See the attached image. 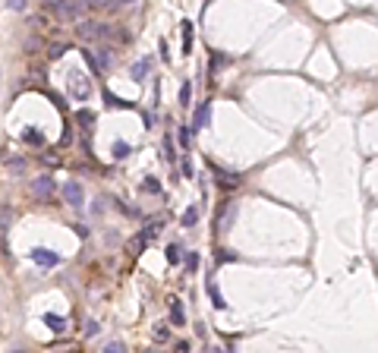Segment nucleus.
<instances>
[{"instance_id":"f257e3e1","label":"nucleus","mask_w":378,"mask_h":353,"mask_svg":"<svg viewBox=\"0 0 378 353\" xmlns=\"http://www.w3.org/2000/svg\"><path fill=\"white\" fill-rule=\"evenodd\" d=\"M79 35L88 41H101V38H114V29L104 22H79Z\"/></svg>"},{"instance_id":"f03ea898","label":"nucleus","mask_w":378,"mask_h":353,"mask_svg":"<svg viewBox=\"0 0 378 353\" xmlns=\"http://www.w3.org/2000/svg\"><path fill=\"white\" fill-rule=\"evenodd\" d=\"M47 4L54 7V13H57L60 19H66V22H76L79 19V7L73 4V0H47Z\"/></svg>"},{"instance_id":"7ed1b4c3","label":"nucleus","mask_w":378,"mask_h":353,"mask_svg":"<svg viewBox=\"0 0 378 353\" xmlns=\"http://www.w3.org/2000/svg\"><path fill=\"white\" fill-rule=\"evenodd\" d=\"M63 199H66L73 208H82V202H85V190H82V183H76V180L63 183Z\"/></svg>"},{"instance_id":"20e7f679","label":"nucleus","mask_w":378,"mask_h":353,"mask_svg":"<svg viewBox=\"0 0 378 353\" xmlns=\"http://www.w3.org/2000/svg\"><path fill=\"white\" fill-rule=\"evenodd\" d=\"M158 230H161V221H158V218H155V221H148V224H145V230H142V233L133 240V249H139V252H142V249H145V246L152 243V240L158 237Z\"/></svg>"},{"instance_id":"39448f33","label":"nucleus","mask_w":378,"mask_h":353,"mask_svg":"<svg viewBox=\"0 0 378 353\" xmlns=\"http://www.w3.org/2000/svg\"><path fill=\"white\" fill-rule=\"evenodd\" d=\"M32 193L38 196V199H51L54 196V180H51V174H38L32 180Z\"/></svg>"},{"instance_id":"423d86ee","label":"nucleus","mask_w":378,"mask_h":353,"mask_svg":"<svg viewBox=\"0 0 378 353\" xmlns=\"http://www.w3.org/2000/svg\"><path fill=\"white\" fill-rule=\"evenodd\" d=\"M69 95H73V98H88V95H92V82L79 79L73 73V76H69Z\"/></svg>"},{"instance_id":"0eeeda50","label":"nucleus","mask_w":378,"mask_h":353,"mask_svg":"<svg viewBox=\"0 0 378 353\" xmlns=\"http://www.w3.org/2000/svg\"><path fill=\"white\" fill-rule=\"evenodd\" d=\"M32 262H38V265H57L60 262V255L57 252H51V249H32Z\"/></svg>"},{"instance_id":"6e6552de","label":"nucleus","mask_w":378,"mask_h":353,"mask_svg":"<svg viewBox=\"0 0 378 353\" xmlns=\"http://www.w3.org/2000/svg\"><path fill=\"white\" fill-rule=\"evenodd\" d=\"M148 69H152V60H148V57H142L139 63H133V73H130V76H133L136 82H145V76H148Z\"/></svg>"},{"instance_id":"1a4fd4ad","label":"nucleus","mask_w":378,"mask_h":353,"mask_svg":"<svg viewBox=\"0 0 378 353\" xmlns=\"http://www.w3.org/2000/svg\"><path fill=\"white\" fill-rule=\"evenodd\" d=\"M170 322L173 325H186V319H183V300H177V296H170Z\"/></svg>"},{"instance_id":"9d476101","label":"nucleus","mask_w":378,"mask_h":353,"mask_svg":"<svg viewBox=\"0 0 378 353\" xmlns=\"http://www.w3.org/2000/svg\"><path fill=\"white\" fill-rule=\"evenodd\" d=\"M95 57H98V63H101V69H104V73L111 69L114 57H111V48H107V44H98V48H95Z\"/></svg>"},{"instance_id":"9b49d317","label":"nucleus","mask_w":378,"mask_h":353,"mask_svg":"<svg viewBox=\"0 0 378 353\" xmlns=\"http://www.w3.org/2000/svg\"><path fill=\"white\" fill-rule=\"evenodd\" d=\"M208 126V101L195 107V117H192V129H205Z\"/></svg>"},{"instance_id":"f8f14e48","label":"nucleus","mask_w":378,"mask_h":353,"mask_svg":"<svg viewBox=\"0 0 378 353\" xmlns=\"http://www.w3.org/2000/svg\"><path fill=\"white\" fill-rule=\"evenodd\" d=\"M44 325H47L51 331H66V319H60V315H54V312L44 315Z\"/></svg>"},{"instance_id":"ddd939ff","label":"nucleus","mask_w":378,"mask_h":353,"mask_svg":"<svg viewBox=\"0 0 378 353\" xmlns=\"http://www.w3.org/2000/svg\"><path fill=\"white\" fill-rule=\"evenodd\" d=\"M192 38H195V29H192V22L186 19V22H183V54L192 51Z\"/></svg>"},{"instance_id":"4468645a","label":"nucleus","mask_w":378,"mask_h":353,"mask_svg":"<svg viewBox=\"0 0 378 353\" xmlns=\"http://www.w3.org/2000/svg\"><path fill=\"white\" fill-rule=\"evenodd\" d=\"M76 123H79L82 129H92V126H95V114H92V110H79V114H76Z\"/></svg>"},{"instance_id":"2eb2a0df","label":"nucleus","mask_w":378,"mask_h":353,"mask_svg":"<svg viewBox=\"0 0 378 353\" xmlns=\"http://www.w3.org/2000/svg\"><path fill=\"white\" fill-rule=\"evenodd\" d=\"M111 152H114V158H126V155H130V152H133V148H130V145H126V142H120V139H117V142L111 145Z\"/></svg>"},{"instance_id":"dca6fc26","label":"nucleus","mask_w":378,"mask_h":353,"mask_svg":"<svg viewBox=\"0 0 378 353\" xmlns=\"http://www.w3.org/2000/svg\"><path fill=\"white\" fill-rule=\"evenodd\" d=\"M208 296H211V303L218 306V309H224V300H221V290L214 287V281H208Z\"/></svg>"},{"instance_id":"f3484780","label":"nucleus","mask_w":378,"mask_h":353,"mask_svg":"<svg viewBox=\"0 0 378 353\" xmlns=\"http://www.w3.org/2000/svg\"><path fill=\"white\" fill-rule=\"evenodd\" d=\"M161 155H164L167 161L177 158V155H173V139H170V136H164V142H161Z\"/></svg>"},{"instance_id":"a211bd4d","label":"nucleus","mask_w":378,"mask_h":353,"mask_svg":"<svg viewBox=\"0 0 378 353\" xmlns=\"http://www.w3.org/2000/svg\"><path fill=\"white\" fill-rule=\"evenodd\" d=\"M195 221H199V208H186L183 211V227H192Z\"/></svg>"},{"instance_id":"6ab92c4d","label":"nucleus","mask_w":378,"mask_h":353,"mask_svg":"<svg viewBox=\"0 0 378 353\" xmlns=\"http://www.w3.org/2000/svg\"><path fill=\"white\" fill-rule=\"evenodd\" d=\"M189 98H192V85H189V82H183V88H180V104L189 107Z\"/></svg>"},{"instance_id":"aec40b11","label":"nucleus","mask_w":378,"mask_h":353,"mask_svg":"<svg viewBox=\"0 0 378 353\" xmlns=\"http://www.w3.org/2000/svg\"><path fill=\"white\" fill-rule=\"evenodd\" d=\"M26 142H32V145H44V136L38 133V129H26Z\"/></svg>"},{"instance_id":"412c9836","label":"nucleus","mask_w":378,"mask_h":353,"mask_svg":"<svg viewBox=\"0 0 378 353\" xmlns=\"http://www.w3.org/2000/svg\"><path fill=\"white\" fill-rule=\"evenodd\" d=\"M180 145H183V148H189V142H192V133H189V126H180Z\"/></svg>"},{"instance_id":"4be33fe9","label":"nucleus","mask_w":378,"mask_h":353,"mask_svg":"<svg viewBox=\"0 0 378 353\" xmlns=\"http://www.w3.org/2000/svg\"><path fill=\"white\" fill-rule=\"evenodd\" d=\"M180 258H183V255H180V246H167V262H170V265H177Z\"/></svg>"},{"instance_id":"5701e85b","label":"nucleus","mask_w":378,"mask_h":353,"mask_svg":"<svg viewBox=\"0 0 378 353\" xmlns=\"http://www.w3.org/2000/svg\"><path fill=\"white\" fill-rule=\"evenodd\" d=\"M142 186H145V190H148V193H161V183H158V180H155V177H148V180H145V183H142Z\"/></svg>"},{"instance_id":"b1692460","label":"nucleus","mask_w":378,"mask_h":353,"mask_svg":"<svg viewBox=\"0 0 378 353\" xmlns=\"http://www.w3.org/2000/svg\"><path fill=\"white\" fill-rule=\"evenodd\" d=\"M180 171H183V177H192V161L183 158V164H180Z\"/></svg>"},{"instance_id":"393cba45","label":"nucleus","mask_w":378,"mask_h":353,"mask_svg":"<svg viewBox=\"0 0 378 353\" xmlns=\"http://www.w3.org/2000/svg\"><path fill=\"white\" fill-rule=\"evenodd\" d=\"M7 7L19 13V10H26V0H7Z\"/></svg>"},{"instance_id":"a878e982","label":"nucleus","mask_w":378,"mask_h":353,"mask_svg":"<svg viewBox=\"0 0 378 353\" xmlns=\"http://www.w3.org/2000/svg\"><path fill=\"white\" fill-rule=\"evenodd\" d=\"M63 51H66V44H51V57H54V60H57V57H60V54H63Z\"/></svg>"},{"instance_id":"bb28decb","label":"nucleus","mask_w":378,"mask_h":353,"mask_svg":"<svg viewBox=\"0 0 378 353\" xmlns=\"http://www.w3.org/2000/svg\"><path fill=\"white\" fill-rule=\"evenodd\" d=\"M186 265H189V268H199V255L189 252V255H186Z\"/></svg>"},{"instance_id":"cd10ccee","label":"nucleus","mask_w":378,"mask_h":353,"mask_svg":"<svg viewBox=\"0 0 378 353\" xmlns=\"http://www.w3.org/2000/svg\"><path fill=\"white\" fill-rule=\"evenodd\" d=\"M155 338H164V341H167V328H164V325H158V328H155Z\"/></svg>"},{"instance_id":"c85d7f7f","label":"nucleus","mask_w":378,"mask_h":353,"mask_svg":"<svg viewBox=\"0 0 378 353\" xmlns=\"http://www.w3.org/2000/svg\"><path fill=\"white\" fill-rule=\"evenodd\" d=\"M10 230V208H4V233Z\"/></svg>"},{"instance_id":"c756f323","label":"nucleus","mask_w":378,"mask_h":353,"mask_svg":"<svg viewBox=\"0 0 378 353\" xmlns=\"http://www.w3.org/2000/svg\"><path fill=\"white\" fill-rule=\"evenodd\" d=\"M88 4H92V7H104V4H107V0H88Z\"/></svg>"},{"instance_id":"7c9ffc66","label":"nucleus","mask_w":378,"mask_h":353,"mask_svg":"<svg viewBox=\"0 0 378 353\" xmlns=\"http://www.w3.org/2000/svg\"><path fill=\"white\" fill-rule=\"evenodd\" d=\"M123 4H133V0H123Z\"/></svg>"}]
</instances>
